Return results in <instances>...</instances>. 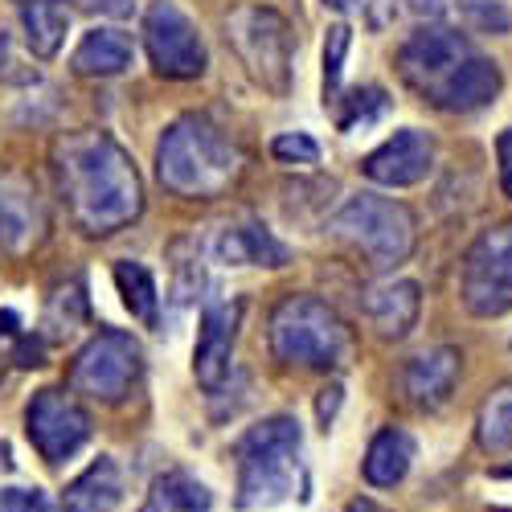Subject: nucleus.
Returning <instances> with one entry per match:
<instances>
[{"mask_svg": "<svg viewBox=\"0 0 512 512\" xmlns=\"http://www.w3.org/2000/svg\"><path fill=\"white\" fill-rule=\"evenodd\" d=\"M463 304L472 316L512 312V218L484 230L463 259Z\"/></svg>", "mask_w": 512, "mask_h": 512, "instance_id": "obj_9", "label": "nucleus"}, {"mask_svg": "<svg viewBox=\"0 0 512 512\" xmlns=\"http://www.w3.org/2000/svg\"><path fill=\"white\" fill-rule=\"evenodd\" d=\"M213 259L222 267H287L291 250L263 222H234L213 242Z\"/></svg>", "mask_w": 512, "mask_h": 512, "instance_id": "obj_17", "label": "nucleus"}, {"mask_svg": "<svg viewBox=\"0 0 512 512\" xmlns=\"http://www.w3.org/2000/svg\"><path fill=\"white\" fill-rule=\"evenodd\" d=\"M33 78H37V70L17 58L13 37L0 33V82H5V87H25V82H33Z\"/></svg>", "mask_w": 512, "mask_h": 512, "instance_id": "obj_29", "label": "nucleus"}, {"mask_svg": "<svg viewBox=\"0 0 512 512\" xmlns=\"http://www.w3.org/2000/svg\"><path fill=\"white\" fill-rule=\"evenodd\" d=\"M386 111H390L386 91H381V87H361V91H349L345 99H340L336 123H340V132H357V127L377 123Z\"/></svg>", "mask_w": 512, "mask_h": 512, "instance_id": "obj_25", "label": "nucleus"}, {"mask_svg": "<svg viewBox=\"0 0 512 512\" xmlns=\"http://www.w3.org/2000/svg\"><path fill=\"white\" fill-rule=\"evenodd\" d=\"M414 439L410 431H402V426H386V431H377L369 451H365V480L373 488H394L406 480V472L414 467Z\"/></svg>", "mask_w": 512, "mask_h": 512, "instance_id": "obj_20", "label": "nucleus"}, {"mask_svg": "<svg viewBox=\"0 0 512 512\" xmlns=\"http://www.w3.org/2000/svg\"><path fill=\"white\" fill-rule=\"evenodd\" d=\"M324 5H328V9H336V13H349V9H357V5H361V0H324Z\"/></svg>", "mask_w": 512, "mask_h": 512, "instance_id": "obj_36", "label": "nucleus"}, {"mask_svg": "<svg viewBox=\"0 0 512 512\" xmlns=\"http://www.w3.org/2000/svg\"><path fill=\"white\" fill-rule=\"evenodd\" d=\"M328 234L349 242L353 250H361L369 259V267L390 271V267L410 259V250L418 242V222L394 197L357 193L328 218Z\"/></svg>", "mask_w": 512, "mask_h": 512, "instance_id": "obj_6", "label": "nucleus"}, {"mask_svg": "<svg viewBox=\"0 0 512 512\" xmlns=\"http://www.w3.org/2000/svg\"><path fill=\"white\" fill-rule=\"evenodd\" d=\"M58 189L82 234L103 238L132 226L144 209V181L132 156L107 132H70L54 144Z\"/></svg>", "mask_w": 512, "mask_h": 512, "instance_id": "obj_1", "label": "nucleus"}, {"mask_svg": "<svg viewBox=\"0 0 512 512\" xmlns=\"http://www.w3.org/2000/svg\"><path fill=\"white\" fill-rule=\"evenodd\" d=\"M144 50L160 78H201L209 58L197 25L173 5V0H152L144 13Z\"/></svg>", "mask_w": 512, "mask_h": 512, "instance_id": "obj_10", "label": "nucleus"}, {"mask_svg": "<svg viewBox=\"0 0 512 512\" xmlns=\"http://www.w3.org/2000/svg\"><path fill=\"white\" fill-rule=\"evenodd\" d=\"M496 156H500V185H504V193L512 197V127H508V132H500Z\"/></svg>", "mask_w": 512, "mask_h": 512, "instance_id": "obj_33", "label": "nucleus"}, {"mask_svg": "<svg viewBox=\"0 0 512 512\" xmlns=\"http://www.w3.org/2000/svg\"><path fill=\"white\" fill-rule=\"evenodd\" d=\"M242 173V152L209 115H181L156 144V177L181 197H222Z\"/></svg>", "mask_w": 512, "mask_h": 512, "instance_id": "obj_3", "label": "nucleus"}, {"mask_svg": "<svg viewBox=\"0 0 512 512\" xmlns=\"http://www.w3.org/2000/svg\"><path fill=\"white\" fill-rule=\"evenodd\" d=\"M435 168V140L418 132V127H402L394 132L381 148H373L361 160V173L373 185H386V189H410L422 185Z\"/></svg>", "mask_w": 512, "mask_h": 512, "instance_id": "obj_13", "label": "nucleus"}, {"mask_svg": "<svg viewBox=\"0 0 512 512\" xmlns=\"http://www.w3.org/2000/svg\"><path fill=\"white\" fill-rule=\"evenodd\" d=\"M0 512H50V500L37 488H0Z\"/></svg>", "mask_w": 512, "mask_h": 512, "instance_id": "obj_30", "label": "nucleus"}, {"mask_svg": "<svg viewBox=\"0 0 512 512\" xmlns=\"http://www.w3.org/2000/svg\"><path fill=\"white\" fill-rule=\"evenodd\" d=\"M476 439H480V447L492 451V455L512 451V381L484 398L480 418H476Z\"/></svg>", "mask_w": 512, "mask_h": 512, "instance_id": "obj_24", "label": "nucleus"}, {"mask_svg": "<svg viewBox=\"0 0 512 512\" xmlns=\"http://www.w3.org/2000/svg\"><path fill=\"white\" fill-rule=\"evenodd\" d=\"M459 17L476 33H508L512 29V0H455Z\"/></svg>", "mask_w": 512, "mask_h": 512, "instance_id": "obj_26", "label": "nucleus"}, {"mask_svg": "<svg viewBox=\"0 0 512 512\" xmlns=\"http://www.w3.org/2000/svg\"><path fill=\"white\" fill-rule=\"evenodd\" d=\"M238 320H242V308L234 300H209L205 312H201L197 349H193V373L201 381V390H209V394H218L226 386V377H230Z\"/></svg>", "mask_w": 512, "mask_h": 512, "instance_id": "obj_14", "label": "nucleus"}, {"mask_svg": "<svg viewBox=\"0 0 512 512\" xmlns=\"http://www.w3.org/2000/svg\"><path fill=\"white\" fill-rule=\"evenodd\" d=\"M132 62H136V46H132V37L119 29H91L70 58L74 74H87V78H115Z\"/></svg>", "mask_w": 512, "mask_h": 512, "instance_id": "obj_19", "label": "nucleus"}, {"mask_svg": "<svg viewBox=\"0 0 512 512\" xmlns=\"http://www.w3.org/2000/svg\"><path fill=\"white\" fill-rule=\"evenodd\" d=\"M25 431H29V443L41 451V459L62 463V459H74L91 443V414L66 390L50 386V390L33 394V402L25 410Z\"/></svg>", "mask_w": 512, "mask_h": 512, "instance_id": "obj_11", "label": "nucleus"}, {"mask_svg": "<svg viewBox=\"0 0 512 512\" xmlns=\"http://www.w3.org/2000/svg\"><path fill=\"white\" fill-rule=\"evenodd\" d=\"M345 512H390V508H386V504H377V500H369V496H357V500H349Z\"/></svg>", "mask_w": 512, "mask_h": 512, "instance_id": "obj_35", "label": "nucleus"}, {"mask_svg": "<svg viewBox=\"0 0 512 512\" xmlns=\"http://www.w3.org/2000/svg\"><path fill=\"white\" fill-rule=\"evenodd\" d=\"M123 500V472L111 455H99L62 492V512H115Z\"/></svg>", "mask_w": 512, "mask_h": 512, "instance_id": "obj_18", "label": "nucleus"}, {"mask_svg": "<svg viewBox=\"0 0 512 512\" xmlns=\"http://www.w3.org/2000/svg\"><path fill=\"white\" fill-rule=\"evenodd\" d=\"M115 287L123 295V304L127 312H132L144 328H156V316H160V291H156V279L144 263H132V259H123L115 263Z\"/></svg>", "mask_w": 512, "mask_h": 512, "instance_id": "obj_23", "label": "nucleus"}, {"mask_svg": "<svg viewBox=\"0 0 512 512\" xmlns=\"http://www.w3.org/2000/svg\"><path fill=\"white\" fill-rule=\"evenodd\" d=\"M209 508H213V492L197 476H189L185 467L156 476L140 504V512H209Z\"/></svg>", "mask_w": 512, "mask_h": 512, "instance_id": "obj_22", "label": "nucleus"}, {"mask_svg": "<svg viewBox=\"0 0 512 512\" xmlns=\"http://www.w3.org/2000/svg\"><path fill=\"white\" fill-rule=\"evenodd\" d=\"M226 41L234 46V54L242 58V66L250 70L254 82H263L271 95H287L291 91V25L263 5H242L226 17Z\"/></svg>", "mask_w": 512, "mask_h": 512, "instance_id": "obj_7", "label": "nucleus"}, {"mask_svg": "<svg viewBox=\"0 0 512 512\" xmlns=\"http://www.w3.org/2000/svg\"><path fill=\"white\" fill-rule=\"evenodd\" d=\"M267 340L287 369H340L353 357V332L316 295H283L267 320Z\"/></svg>", "mask_w": 512, "mask_h": 512, "instance_id": "obj_5", "label": "nucleus"}, {"mask_svg": "<svg viewBox=\"0 0 512 512\" xmlns=\"http://www.w3.org/2000/svg\"><path fill=\"white\" fill-rule=\"evenodd\" d=\"M46 205H41L37 181L21 168L0 173V254L21 259L46 238Z\"/></svg>", "mask_w": 512, "mask_h": 512, "instance_id": "obj_12", "label": "nucleus"}, {"mask_svg": "<svg viewBox=\"0 0 512 512\" xmlns=\"http://www.w3.org/2000/svg\"><path fill=\"white\" fill-rule=\"evenodd\" d=\"M336 406H340V386H332V390H324V398H320V406H316V414H320V422H324V431H328V422H332V414H336Z\"/></svg>", "mask_w": 512, "mask_h": 512, "instance_id": "obj_34", "label": "nucleus"}, {"mask_svg": "<svg viewBox=\"0 0 512 512\" xmlns=\"http://www.w3.org/2000/svg\"><path fill=\"white\" fill-rule=\"evenodd\" d=\"M78 9L91 13V17H115V21H123V17L136 13V0H78Z\"/></svg>", "mask_w": 512, "mask_h": 512, "instance_id": "obj_31", "label": "nucleus"}, {"mask_svg": "<svg viewBox=\"0 0 512 512\" xmlns=\"http://www.w3.org/2000/svg\"><path fill=\"white\" fill-rule=\"evenodd\" d=\"M394 17L398 13H410V17H435L439 9H443V0H381ZM390 13H386V21H390Z\"/></svg>", "mask_w": 512, "mask_h": 512, "instance_id": "obj_32", "label": "nucleus"}, {"mask_svg": "<svg viewBox=\"0 0 512 512\" xmlns=\"http://www.w3.org/2000/svg\"><path fill=\"white\" fill-rule=\"evenodd\" d=\"M361 312L365 320L373 324L377 336L386 340H402L414 324H418V312H422V291L414 279H390V283H377L365 291L361 300Z\"/></svg>", "mask_w": 512, "mask_h": 512, "instance_id": "obj_16", "label": "nucleus"}, {"mask_svg": "<svg viewBox=\"0 0 512 512\" xmlns=\"http://www.w3.org/2000/svg\"><path fill=\"white\" fill-rule=\"evenodd\" d=\"M345 54H349V25H332L324 41V99L336 95L340 74H345Z\"/></svg>", "mask_w": 512, "mask_h": 512, "instance_id": "obj_27", "label": "nucleus"}, {"mask_svg": "<svg viewBox=\"0 0 512 512\" xmlns=\"http://www.w3.org/2000/svg\"><path fill=\"white\" fill-rule=\"evenodd\" d=\"M459 373H463V357L451 345L431 349V353H418L402 369V394L418 410H439V406L451 402V394L459 386Z\"/></svg>", "mask_w": 512, "mask_h": 512, "instance_id": "obj_15", "label": "nucleus"}, {"mask_svg": "<svg viewBox=\"0 0 512 512\" xmlns=\"http://www.w3.org/2000/svg\"><path fill=\"white\" fill-rule=\"evenodd\" d=\"M402 82L439 111H480L504 91L500 66L484 58L459 29L426 25L410 33L398 50Z\"/></svg>", "mask_w": 512, "mask_h": 512, "instance_id": "obj_2", "label": "nucleus"}, {"mask_svg": "<svg viewBox=\"0 0 512 512\" xmlns=\"http://www.w3.org/2000/svg\"><path fill=\"white\" fill-rule=\"evenodd\" d=\"M271 156L279 164H316L320 160V144L312 136H304V132H283V136H275Z\"/></svg>", "mask_w": 512, "mask_h": 512, "instance_id": "obj_28", "label": "nucleus"}, {"mask_svg": "<svg viewBox=\"0 0 512 512\" xmlns=\"http://www.w3.org/2000/svg\"><path fill=\"white\" fill-rule=\"evenodd\" d=\"M140 373H144L140 340L132 332L103 328L99 336H91L87 345L78 349V357L70 365V386L103 406H119L140 386Z\"/></svg>", "mask_w": 512, "mask_h": 512, "instance_id": "obj_8", "label": "nucleus"}, {"mask_svg": "<svg viewBox=\"0 0 512 512\" xmlns=\"http://www.w3.org/2000/svg\"><path fill=\"white\" fill-rule=\"evenodd\" d=\"M300 451L304 435L291 414H271L254 422L234 443L238 459V508H275L300 484Z\"/></svg>", "mask_w": 512, "mask_h": 512, "instance_id": "obj_4", "label": "nucleus"}, {"mask_svg": "<svg viewBox=\"0 0 512 512\" xmlns=\"http://www.w3.org/2000/svg\"><path fill=\"white\" fill-rule=\"evenodd\" d=\"M17 13H21L25 41H29L33 58H41V62L58 58L62 41H66V29H70L66 0H17Z\"/></svg>", "mask_w": 512, "mask_h": 512, "instance_id": "obj_21", "label": "nucleus"}]
</instances>
